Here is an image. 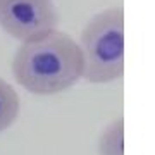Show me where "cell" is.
Segmentation results:
<instances>
[{
	"label": "cell",
	"instance_id": "2",
	"mask_svg": "<svg viewBox=\"0 0 155 155\" xmlns=\"http://www.w3.org/2000/svg\"><path fill=\"white\" fill-rule=\"evenodd\" d=\"M83 78L88 83L105 84L124 74V9L107 7L95 14L81 31Z\"/></svg>",
	"mask_w": 155,
	"mask_h": 155
},
{
	"label": "cell",
	"instance_id": "5",
	"mask_svg": "<svg viewBox=\"0 0 155 155\" xmlns=\"http://www.w3.org/2000/svg\"><path fill=\"white\" fill-rule=\"evenodd\" d=\"M98 155H124V119L109 122L98 138Z\"/></svg>",
	"mask_w": 155,
	"mask_h": 155
},
{
	"label": "cell",
	"instance_id": "1",
	"mask_svg": "<svg viewBox=\"0 0 155 155\" xmlns=\"http://www.w3.org/2000/svg\"><path fill=\"white\" fill-rule=\"evenodd\" d=\"M11 69L16 83L26 91L55 95L83 78V55L76 40L55 28L22 41Z\"/></svg>",
	"mask_w": 155,
	"mask_h": 155
},
{
	"label": "cell",
	"instance_id": "4",
	"mask_svg": "<svg viewBox=\"0 0 155 155\" xmlns=\"http://www.w3.org/2000/svg\"><path fill=\"white\" fill-rule=\"evenodd\" d=\"M21 110V100L14 86L0 78V133L5 131L16 122Z\"/></svg>",
	"mask_w": 155,
	"mask_h": 155
},
{
	"label": "cell",
	"instance_id": "3",
	"mask_svg": "<svg viewBox=\"0 0 155 155\" xmlns=\"http://www.w3.org/2000/svg\"><path fill=\"white\" fill-rule=\"evenodd\" d=\"M57 24L54 0H0V28L21 43L55 29Z\"/></svg>",
	"mask_w": 155,
	"mask_h": 155
}]
</instances>
